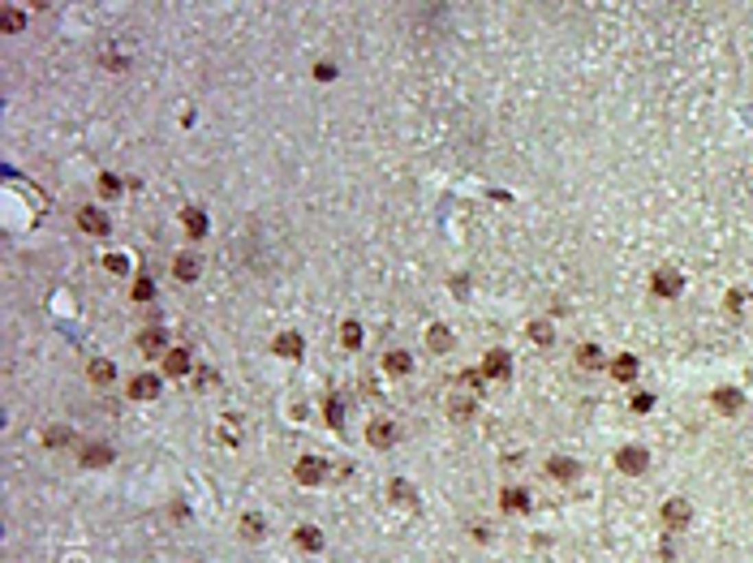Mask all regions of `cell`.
Wrapping results in <instances>:
<instances>
[{
  "label": "cell",
  "mask_w": 753,
  "mask_h": 563,
  "mask_svg": "<svg viewBox=\"0 0 753 563\" xmlns=\"http://www.w3.org/2000/svg\"><path fill=\"white\" fill-rule=\"evenodd\" d=\"M616 469H620V473H629V477L646 473V469H650V452H646V447H637V443L620 447V452H616Z\"/></svg>",
  "instance_id": "cell-1"
},
{
  "label": "cell",
  "mask_w": 753,
  "mask_h": 563,
  "mask_svg": "<svg viewBox=\"0 0 753 563\" xmlns=\"http://www.w3.org/2000/svg\"><path fill=\"white\" fill-rule=\"evenodd\" d=\"M138 352H147V357H168V331L164 327L138 331Z\"/></svg>",
  "instance_id": "cell-2"
},
{
  "label": "cell",
  "mask_w": 753,
  "mask_h": 563,
  "mask_svg": "<svg viewBox=\"0 0 753 563\" xmlns=\"http://www.w3.org/2000/svg\"><path fill=\"white\" fill-rule=\"evenodd\" d=\"M271 352H276V357H284V361H297L301 352H306V340H301L297 331H280L276 340H271Z\"/></svg>",
  "instance_id": "cell-3"
},
{
  "label": "cell",
  "mask_w": 753,
  "mask_h": 563,
  "mask_svg": "<svg viewBox=\"0 0 753 563\" xmlns=\"http://www.w3.org/2000/svg\"><path fill=\"white\" fill-rule=\"evenodd\" d=\"M650 288H654L659 297H676L680 288H684V276H680V271H671V267H659V271L650 276Z\"/></svg>",
  "instance_id": "cell-4"
},
{
  "label": "cell",
  "mask_w": 753,
  "mask_h": 563,
  "mask_svg": "<svg viewBox=\"0 0 753 563\" xmlns=\"http://www.w3.org/2000/svg\"><path fill=\"white\" fill-rule=\"evenodd\" d=\"M323 473H327V464L318 460V456H301L297 469H293V477L301 481V486H314V481H323Z\"/></svg>",
  "instance_id": "cell-5"
},
{
  "label": "cell",
  "mask_w": 753,
  "mask_h": 563,
  "mask_svg": "<svg viewBox=\"0 0 753 563\" xmlns=\"http://www.w3.org/2000/svg\"><path fill=\"white\" fill-rule=\"evenodd\" d=\"M78 228L91 232V237H104L108 232V215L100 211V206H82V211H78Z\"/></svg>",
  "instance_id": "cell-6"
},
{
  "label": "cell",
  "mask_w": 753,
  "mask_h": 563,
  "mask_svg": "<svg viewBox=\"0 0 753 563\" xmlns=\"http://www.w3.org/2000/svg\"><path fill=\"white\" fill-rule=\"evenodd\" d=\"M688 516H693V507H688L684 499H667V503H663V525L667 529H684Z\"/></svg>",
  "instance_id": "cell-7"
},
{
  "label": "cell",
  "mask_w": 753,
  "mask_h": 563,
  "mask_svg": "<svg viewBox=\"0 0 753 563\" xmlns=\"http://www.w3.org/2000/svg\"><path fill=\"white\" fill-rule=\"evenodd\" d=\"M508 374H512V361H508V352H504V348L487 352V361H483V379H508Z\"/></svg>",
  "instance_id": "cell-8"
},
{
  "label": "cell",
  "mask_w": 753,
  "mask_h": 563,
  "mask_svg": "<svg viewBox=\"0 0 753 563\" xmlns=\"http://www.w3.org/2000/svg\"><path fill=\"white\" fill-rule=\"evenodd\" d=\"M82 464H86V469H104V464H112V447L108 443H86L82 447Z\"/></svg>",
  "instance_id": "cell-9"
},
{
  "label": "cell",
  "mask_w": 753,
  "mask_h": 563,
  "mask_svg": "<svg viewBox=\"0 0 753 563\" xmlns=\"http://www.w3.org/2000/svg\"><path fill=\"white\" fill-rule=\"evenodd\" d=\"M474 413H478L474 396H452V400H448V417H452V422H470Z\"/></svg>",
  "instance_id": "cell-10"
},
{
  "label": "cell",
  "mask_w": 753,
  "mask_h": 563,
  "mask_svg": "<svg viewBox=\"0 0 753 563\" xmlns=\"http://www.w3.org/2000/svg\"><path fill=\"white\" fill-rule=\"evenodd\" d=\"M172 271H177V280H198L202 276V263H198V254H177V263H172Z\"/></svg>",
  "instance_id": "cell-11"
},
{
  "label": "cell",
  "mask_w": 753,
  "mask_h": 563,
  "mask_svg": "<svg viewBox=\"0 0 753 563\" xmlns=\"http://www.w3.org/2000/svg\"><path fill=\"white\" fill-rule=\"evenodd\" d=\"M130 396H134V400H155V396H159V379H155V374L130 379Z\"/></svg>",
  "instance_id": "cell-12"
},
{
  "label": "cell",
  "mask_w": 753,
  "mask_h": 563,
  "mask_svg": "<svg viewBox=\"0 0 753 563\" xmlns=\"http://www.w3.org/2000/svg\"><path fill=\"white\" fill-rule=\"evenodd\" d=\"M366 439H371V447H392V443H396V426H392V422H371Z\"/></svg>",
  "instance_id": "cell-13"
},
{
  "label": "cell",
  "mask_w": 753,
  "mask_h": 563,
  "mask_svg": "<svg viewBox=\"0 0 753 563\" xmlns=\"http://www.w3.org/2000/svg\"><path fill=\"white\" fill-rule=\"evenodd\" d=\"M741 405H745V396L736 392V387H719V392H715V409H719V413H736Z\"/></svg>",
  "instance_id": "cell-14"
},
{
  "label": "cell",
  "mask_w": 753,
  "mask_h": 563,
  "mask_svg": "<svg viewBox=\"0 0 753 563\" xmlns=\"http://www.w3.org/2000/svg\"><path fill=\"white\" fill-rule=\"evenodd\" d=\"M500 503H504V512H530V494H525L521 486H508Z\"/></svg>",
  "instance_id": "cell-15"
},
{
  "label": "cell",
  "mask_w": 753,
  "mask_h": 563,
  "mask_svg": "<svg viewBox=\"0 0 753 563\" xmlns=\"http://www.w3.org/2000/svg\"><path fill=\"white\" fill-rule=\"evenodd\" d=\"M181 224H185L189 237H202V232H207V215L198 211V206H185V211H181Z\"/></svg>",
  "instance_id": "cell-16"
},
{
  "label": "cell",
  "mask_w": 753,
  "mask_h": 563,
  "mask_svg": "<svg viewBox=\"0 0 753 563\" xmlns=\"http://www.w3.org/2000/svg\"><path fill=\"white\" fill-rule=\"evenodd\" d=\"M293 538H297V546H301V551H323V534H318L314 525H301Z\"/></svg>",
  "instance_id": "cell-17"
},
{
  "label": "cell",
  "mask_w": 753,
  "mask_h": 563,
  "mask_svg": "<svg viewBox=\"0 0 753 563\" xmlns=\"http://www.w3.org/2000/svg\"><path fill=\"white\" fill-rule=\"evenodd\" d=\"M164 370H168V374H189V352L185 348H168Z\"/></svg>",
  "instance_id": "cell-18"
},
{
  "label": "cell",
  "mask_w": 753,
  "mask_h": 563,
  "mask_svg": "<svg viewBox=\"0 0 753 563\" xmlns=\"http://www.w3.org/2000/svg\"><path fill=\"white\" fill-rule=\"evenodd\" d=\"M263 534H267V525H263V516H259V512H246V516H242V538H250V542H259Z\"/></svg>",
  "instance_id": "cell-19"
},
{
  "label": "cell",
  "mask_w": 753,
  "mask_h": 563,
  "mask_svg": "<svg viewBox=\"0 0 753 563\" xmlns=\"http://www.w3.org/2000/svg\"><path fill=\"white\" fill-rule=\"evenodd\" d=\"M426 344H430V352H448V348H452V331H448V327H430Z\"/></svg>",
  "instance_id": "cell-20"
},
{
  "label": "cell",
  "mask_w": 753,
  "mask_h": 563,
  "mask_svg": "<svg viewBox=\"0 0 753 563\" xmlns=\"http://www.w3.org/2000/svg\"><path fill=\"white\" fill-rule=\"evenodd\" d=\"M383 366H388L392 374H409V370H413V357H409L405 348H392V352H388V361H383Z\"/></svg>",
  "instance_id": "cell-21"
},
{
  "label": "cell",
  "mask_w": 753,
  "mask_h": 563,
  "mask_svg": "<svg viewBox=\"0 0 753 563\" xmlns=\"http://www.w3.org/2000/svg\"><path fill=\"white\" fill-rule=\"evenodd\" d=\"M612 374H616L620 383H633V379H637V357H629V352H624V357H616Z\"/></svg>",
  "instance_id": "cell-22"
},
{
  "label": "cell",
  "mask_w": 753,
  "mask_h": 563,
  "mask_svg": "<svg viewBox=\"0 0 753 563\" xmlns=\"http://www.w3.org/2000/svg\"><path fill=\"white\" fill-rule=\"evenodd\" d=\"M547 473L559 477V481H568V477H577V464L568 456H555V460H547Z\"/></svg>",
  "instance_id": "cell-23"
},
{
  "label": "cell",
  "mask_w": 753,
  "mask_h": 563,
  "mask_svg": "<svg viewBox=\"0 0 753 563\" xmlns=\"http://www.w3.org/2000/svg\"><path fill=\"white\" fill-rule=\"evenodd\" d=\"M577 361H581L586 370H599V366H603V352H599V344H581V348H577Z\"/></svg>",
  "instance_id": "cell-24"
},
{
  "label": "cell",
  "mask_w": 753,
  "mask_h": 563,
  "mask_svg": "<svg viewBox=\"0 0 753 563\" xmlns=\"http://www.w3.org/2000/svg\"><path fill=\"white\" fill-rule=\"evenodd\" d=\"M86 374H91V383H112V374H117V370H112V361H91Z\"/></svg>",
  "instance_id": "cell-25"
},
{
  "label": "cell",
  "mask_w": 753,
  "mask_h": 563,
  "mask_svg": "<svg viewBox=\"0 0 753 563\" xmlns=\"http://www.w3.org/2000/svg\"><path fill=\"white\" fill-rule=\"evenodd\" d=\"M43 439H47V447H65V443H73V430L69 426H52Z\"/></svg>",
  "instance_id": "cell-26"
},
{
  "label": "cell",
  "mask_w": 753,
  "mask_h": 563,
  "mask_svg": "<svg viewBox=\"0 0 753 563\" xmlns=\"http://www.w3.org/2000/svg\"><path fill=\"white\" fill-rule=\"evenodd\" d=\"M388 490H392V499H396V503H409V507H413V486H409L405 477H396Z\"/></svg>",
  "instance_id": "cell-27"
},
{
  "label": "cell",
  "mask_w": 753,
  "mask_h": 563,
  "mask_svg": "<svg viewBox=\"0 0 753 563\" xmlns=\"http://www.w3.org/2000/svg\"><path fill=\"white\" fill-rule=\"evenodd\" d=\"M530 340H534V344H551V340H555L551 323H530Z\"/></svg>",
  "instance_id": "cell-28"
},
{
  "label": "cell",
  "mask_w": 753,
  "mask_h": 563,
  "mask_svg": "<svg viewBox=\"0 0 753 563\" xmlns=\"http://www.w3.org/2000/svg\"><path fill=\"white\" fill-rule=\"evenodd\" d=\"M100 194H104V198H117V194H121V181H117L112 172H100Z\"/></svg>",
  "instance_id": "cell-29"
},
{
  "label": "cell",
  "mask_w": 753,
  "mask_h": 563,
  "mask_svg": "<svg viewBox=\"0 0 753 563\" xmlns=\"http://www.w3.org/2000/svg\"><path fill=\"white\" fill-rule=\"evenodd\" d=\"M151 297H155V284H151L147 276H138V280H134V301H151Z\"/></svg>",
  "instance_id": "cell-30"
},
{
  "label": "cell",
  "mask_w": 753,
  "mask_h": 563,
  "mask_svg": "<svg viewBox=\"0 0 753 563\" xmlns=\"http://www.w3.org/2000/svg\"><path fill=\"white\" fill-rule=\"evenodd\" d=\"M340 422H345V405L332 396V400H327V426H340Z\"/></svg>",
  "instance_id": "cell-31"
},
{
  "label": "cell",
  "mask_w": 753,
  "mask_h": 563,
  "mask_svg": "<svg viewBox=\"0 0 753 563\" xmlns=\"http://www.w3.org/2000/svg\"><path fill=\"white\" fill-rule=\"evenodd\" d=\"M340 335H345V348H358V344H362V327H358V323H345Z\"/></svg>",
  "instance_id": "cell-32"
},
{
  "label": "cell",
  "mask_w": 753,
  "mask_h": 563,
  "mask_svg": "<svg viewBox=\"0 0 753 563\" xmlns=\"http://www.w3.org/2000/svg\"><path fill=\"white\" fill-rule=\"evenodd\" d=\"M104 263H108V271H112V276H125V271H130V263H125L121 254H108Z\"/></svg>",
  "instance_id": "cell-33"
},
{
  "label": "cell",
  "mask_w": 753,
  "mask_h": 563,
  "mask_svg": "<svg viewBox=\"0 0 753 563\" xmlns=\"http://www.w3.org/2000/svg\"><path fill=\"white\" fill-rule=\"evenodd\" d=\"M22 22H26V18H22V9H13V5H9V9H5V30H18Z\"/></svg>",
  "instance_id": "cell-34"
},
{
  "label": "cell",
  "mask_w": 753,
  "mask_h": 563,
  "mask_svg": "<svg viewBox=\"0 0 753 563\" xmlns=\"http://www.w3.org/2000/svg\"><path fill=\"white\" fill-rule=\"evenodd\" d=\"M461 383H465V387H483V374H478V370H465V374H461Z\"/></svg>",
  "instance_id": "cell-35"
},
{
  "label": "cell",
  "mask_w": 753,
  "mask_h": 563,
  "mask_svg": "<svg viewBox=\"0 0 753 563\" xmlns=\"http://www.w3.org/2000/svg\"><path fill=\"white\" fill-rule=\"evenodd\" d=\"M633 409H637V413H646V409H654V396H633Z\"/></svg>",
  "instance_id": "cell-36"
},
{
  "label": "cell",
  "mask_w": 753,
  "mask_h": 563,
  "mask_svg": "<svg viewBox=\"0 0 753 563\" xmlns=\"http://www.w3.org/2000/svg\"><path fill=\"white\" fill-rule=\"evenodd\" d=\"M314 77H318V82H332L336 69H332V65H318V69H314Z\"/></svg>",
  "instance_id": "cell-37"
}]
</instances>
